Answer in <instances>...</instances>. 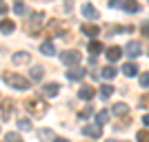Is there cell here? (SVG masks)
Here are the masks:
<instances>
[{"label":"cell","instance_id":"6da1fadb","mask_svg":"<svg viewBox=\"0 0 149 142\" xmlns=\"http://www.w3.org/2000/svg\"><path fill=\"white\" fill-rule=\"evenodd\" d=\"M2 80H5L9 87L18 89V91L29 89V80H27V78H22L20 73H13V71H5V73H2Z\"/></svg>","mask_w":149,"mask_h":142},{"label":"cell","instance_id":"7a4b0ae2","mask_svg":"<svg viewBox=\"0 0 149 142\" xmlns=\"http://www.w3.org/2000/svg\"><path fill=\"white\" fill-rule=\"evenodd\" d=\"M25 107H27V111H29L33 118H42L45 113H47V102L40 100V98H27Z\"/></svg>","mask_w":149,"mask_h":142},{"label":"cell","instance_id":"3957f363","mask_svg":"<svg viewBox=\"0 0 149 142\" xmlns=\"http://www.w3.org/2000/svg\"><path fill=\"white\" fill-rule=\"evenodd\" d=\"M60 60L65 62L67 67H76V64L82 60V53H80V51H76V49H67V51H62V53H60Z\"/></svg>","mask_w":149,"mask_h":142},{"label":"cell","instance_id":"277c9868","mask_svg":"<svg viewBox=\"0 0 149 142\" xmlns=\"http://www.w3.org/2000/svg\"><path fill=\"white\" fill-rule=\"evenodd\" d=\"M45 22V13L42 11H36V13H31V18L27 20V31H38L40 29V25Z\"/></svg>","mask_w":149,"mask_h":142},{"label":"cell","instance_id":"5b68a950","mask_svg":"<svg viewBox=\"0 0 149 142\" xmlns=\"http://www.w3.org/2000/svg\"><path fill=\"white\" fill-rule=\"evenodd\" d=\"M82 133H85L87 138L98 140V138L102 136V127H100V124H85V127H82Z\"/></svg>","mask_w":149,"mask_h":142},{"label":"cell","instance_id":"8992f818","mask_svg":"<svg viewBox=\"0 0 149 142\" xmlns=\"http://www.w3.org/2000/svg\"><path fill=\"white\" fill-rule=\"evenodd\" d=\"M140 51H143V47H140V42H136V40L127 42V47H125V53H127L129 58H136V56H140Z\"/></svg>","mask_w":149,"mask_h":142},{"label":"cell","instance_id":"52a82bcc","mask_svg":"<svg viewBox=\"0 0 149 142\" xmlns=\"http://www.w3.org/2000/svg\"><path fill=\"white\" fill-rule=\"evenodd\" d=\"M11 109H13V100L11 98H5V100H2V107H0L2 120H9V118H11Z\"/></svg>","mask_w":149,"mask_h":142},{"label":"cell","instance_id":"ba28073f","mask_svg":"<svg viewBox=\"0 0 149 142\" xmlns=\"http://www.w3.org/2000/svg\"><path fill=\"white\" fill-rule=\"evenodd\" d=\"M58 91H60V85H58V82H49V85L42 87V93L47 96V98H56Z\"/></svg>","mask_w":149,"mask_h":142},{"label":"cell","instance_id":"9c48e42d","mask_svg":"<svg viewBox=\"0 0 149 142\" xmlns=\"http://www.w3.org/2000/svg\"><path fill=\"white\" fill-rule=\"evenodd\" d=\"M85 78V69H80V67H71L67 71V80H82Z\"/></svg>","mask_w":149,"mask_h":142},{"label":"cell","instance_id":"30bf717a","mask_svg":"<svg viewBox=\"0 0 149 142\" xmlns=\"http://www.w3.org/2000/svg\"><path fill=\"white\" fill-rule=\"evenodd\" d=\"M82 16H85V18H89V20H96V18H98V9L87 2V5H82Z\"/></svg>","mask_w":149,"mask_h":142},{"label":"cell","instance_id":"8fae6325","mask_svg":"<svg viewBox=\"0 0 149 142\" xmlns=\"http://www.w3.org/2000/svg\"><path fill=\"white\" fill-rule=\"evenodd\" d=\"M93 96H96V91H93V87H89V85L80 87V91H78V98L80 100H91Z\"/></svg>","mask_w":149,"mask_h":142},{"label":"cell","instance_id":"7c38bea8","mask_svg":"<svg viewBox=\"0 0 149 142\" xmlns=\"http://www.w3.org/2000/svg\"><path fill=\"white\" fill-rule=\"evenodd\" d=\"M40 53H42V56H54V53H56L54 42H51V40H45V42L40 44Z\"/></svg>","mask_w":149,"mask_h":142},{"label":"cell","instance_id":"4fadbf2b","mask_svg":"<svg viewBox=\"0 0 149 142\" xmlns=\"http://www.w3.org/2000/svg\"><path fill=\"white\" fill-rule=\"evenodd\" d=\"M123 9L129 13H136L138 9H140V2L138 0H123Z\"/></svg>","mask_w":149,"mask_h":142},{"label":"cell","instance_id":"5bb4252c","mask_svg":"<svg viewBox=\"0 0 149 142\" xmlns=\"http://www.w3.org/2000/svg\"><path fill=\"white\" fill-rule=\"evenodd\" d=\"M87 51H89V53H93V56H96V53H102V51H105V44L98 42V40H91L89 47H87Z\"/></svg>","mask_w":149,"mask_h":142},{"label":"cell","instance_id":"9a60e30c","mask_svg":"<svg viewBox=\"0 0 149 142\" xmlns=\"http://www.w3.org/2000/svg\"><path fill=\"white\" fill-rule=\"evenodd\" d=\"M105 53H107V58H109L111 62H116L120 56H123V49H120V47H109V49H107Z\"/></svg>","mask_w":149,"mask_h":142},{"label":"cell","instance_id":"2e32d148","mask_svg":"<svg viewBox=\"0 0 149 142\" xmlns=\"http://www.w3.org/2000/svg\"><path fill=\"white\" fill-rule=\"evenodd\" d=\"M127 113H129V107L125 105V102H116V105H113V116L123 118V116H127Z\"/></svg>","mask_w":149,"mask_h":142},{"label":"cell","instance_id":"e0dca14e","mask_svg":"<svg viewBox=\"0 0 149 142\" xmlns=\"http://www.w3.org/2000/svg\"><path fill=\"white\" fill-rule=\"evenodd\" d=\"M82 33H85V36H89V38H93V36H98V33H100V27L87 25V22H85V25H82Z\"/></svg>","mask_w":149,"mask_h":142},{"label":"cell","instance_id":"ac0fdd59","mask_svg":"<svg viewBox=\"0 0 149 142\" xmlns=\"http://www.w3.org/2000/svg\"><path fill=\"white\" fill-rule=\"evenodd\" d=\"M13 29H16V25H13V20H9V18L0 20V31H2V33H11Z\"/></svg>","mask_w":149,"mask_h":142},{"label":"cell","instance_id":"d6986e66","mask_svg":"<svg viewBox=\"0 0 149 142\" xmlns=\"http://www.w3.org/2000/svg\"><path fill=\"white\" fill-rule=\"evenodd\" d=\"M123 73L129 76V78H134V76L138 73V67L134 64V62H127V64H123Z\"/></svg>","mask_w":149,"mask_h":142},{"label":"cell","instance_id":"ffe728a7","mask_svg":"<svg viewBox=\"0 0 149 142\" xmlns=\"http://www.w3.org/2000/svg\"><path fill=\"white\" fill-rule=\"evenodd\" d=\"M38 138H40L42 142H51V140H56L54 131H49V129H40V131H38Z\"/></svg>","mask_w":149,"mask_h":142},{"label":"cell","instance_id":"44dd1931","mask_svg":"<svg viewBox=\"0 0 149 142\" xmlns=\"http://www.w3.org/2000/svg\"><path fill=\"white\" fill-rule=\"evenodd\" d=\"M42 76H45V69L40 67V64H36V67L31 69V80L38 82V80H42Z\"/></svg>","mask_w":149,"mask_h":142},{"label":"cell","instance_id":"7402d4cb","mask_svg":"<svg viewBox=\"0 0 149 142\" xmlns=\"http://www.w3.org/2000/svg\"><path fill=\"white\" fill-rule=\"evenodd\" d=\"M113 91H116V89H113L111 85H102V87H100V98H102V100L111 98V96H113Z\"/></svg>","mask_w":149,"mask_h":142},{"label":"cell","instance_id":"603a6c76","mask_svg":"<svg viewBox=\"0 0 149 142\" xmlns=\"http://www.w3.org/2000/svg\"><path fill=\"white\" fill-rule=\"evenodd\" d=\"M16 64H25V62H29V53H25V51H18V53H13L11 58Z\"/></svg>","mask_w":149,"mask_h":142},{"label":"cell","instance_id":"cb8c5ba5","mask_svg":"<svg viewBox=\"0 0 149 142\" xmlns=\"http://www.w3.org/2000/svg\"><path fill=\"white\" fill-rule=\"evenodd\" d=\"M107 120H109V111H105V109H102V111L96 113V124H100V127H102V124H107Z\"/></svg>","mask_w":149,"mask_h":142},{"label":"cell","instance_id":"d4e9b609","mask_svg":"<svg viewBox=\"0 0 149 142\" xmlns=\"http://www.w3.org/2000/svg\"><path fill=\"white\" fill-rule=\"evenodd\" d=\"M116 73H118V71H116L113 67H105V69H102V78H107V80H111Z\"/></svg>","mask_w":149,"mask_h":142},{"label":"cell","instance_id":"484cf974","mask_svg":"<svg viewBox=\"0 0 149 142\" xmlns=\"http://www.w3.org/2000/svg\"><path fill=\"white\" fill-rule=\"evenodd\" d=\"M5 140H7V142H22V138H20L16 131H9V133L5 136Z\"/></svg>","mask_w":149,"mask_h":142},{"label":"cell","instance_id":"4316f807","mask_svg":"<svg viewBox=\"0 0 149 142\" xmlns=\"http://www.w3.org/2000/svg\"><path fill=\"white\" fill-rule=\"evenodd\" d=\"M18 129L20 131H29L31 129V122L27 120V118H22V120H18Z\"/></svg>","mask_w":149,"mask_h":142},{"label":"cell","instance_id":"83f0119b","mask_svg":"<svg viewBox=\"0 0 149 142\" xmlns=\"http://www.w3.org/2000/svg\"><path fill=\"white\" fill-rule=\"evenodd\" d=\"M136 140H138V142H149V131H147V129H143V131H138V136H136Z\"/></svg>","mask_w":149,"mask_h":142},{"label":"cell","instance_id":"f1b7e54d","mask_svg":"<svg viewBox=\"0 0 149 142\" xmlns=\"http://www.w3.org/2000/svg\"><path fill=\"white\" fill-rule=\"evenodd\" d=\"M140 87H143V89H149V71L147 73H140Z\"/></svg>","mask_w":149,"mask_h":142},{"label":"cell","instance_id":"f546056e","mask_svg":"<svg viewBox=\"0 0 149 142\" xmlns=\"http://www.w3.org/2000/svg\"><path fill=\"white\" fill-rule=\"evenodd\" d=\"M13 11L18 13V16H22V13H25V5H22V2H16V5H13Z\"/></svg>","mask_w":149,"mask_h":142},{"label":"cell","instance_id":"4dcf8cb0","mask_svg":"<svg viewBox=\"0 0 149 142\" xmlns=\"http://www.w3.org/2000/svg\"><path fill=\"white\" fill-rule=\"evenodd\" d=\"M140 107H145V109H149V93H145V96H140Z\"/></svg>","mask_w":149,"mask_h":142},{"label":"cell","instance_id":"1f68e13d","mask_svg":"<svg viewBox=\"0 0 149 142\" xmlns=\"http://www.w3.org/2000/svg\"><path fill=\"white\" fill-rule=\"evenodd\" d=\"M5 13H7V2L0 0V16H5Z\"/></svg>","mask_w":149,"mask_h":142},{"label":"cell","instance_id":"d6a6232c","mask_svg":"<svg viewBox=\"0 0 149 142\" xmlns=\"http://www.w3.org/2000/svg\"><path fill=\"white\" fill-rule=\"evenodd\" d=\"M91 113H93V109H91V107H87V109H85V111H80V116L85 118V116H91Z\"/></svg>","mask_w":149,"mask_h":142},{"label":"cell","instance_id":"836d02e7","mask_svg":"<svg viewBox=\"0 0 149 142\" xmlns=\"http://www.w3.org/2000/svg\"><path fill=\"white\" fill-rule=\"evenodd\" d=\"M109 7H123V2H120V0H111V2H109Z\"/></svg>","mask_w":149,"mask_h":142},{"label":"cell","instance_id":"e575fe53","mask_svg":"<svg viewBox=\"0 0 149 142\" xmlns=\"http://www.w3.org/2000/svg\"><path fill=\"white\" fill-rule=\"evenodd\" d=\"M143 33H145V36H149V22H145V25H143Z\"/></svg>","mask_w":149,"mask_h":142},{"label":"cell","instance_id":"d590c367","mask_svg":"<svg viewBox=\"0 0 149 142\" xmlns=\"http://www.w3.org/2000/svg\"><path fill=\"white\" fill-rule=\"evenodd\" d=\"M54 142H69V140H67V138H56Z\"/></svg>","mask_w":149,"mask_h":142},{"label":"cell","instance_id":"8d00e7d4","mask_svg":"<svg viewBox=\"0 0 149 142\" xmlns=\"http://www.w3.org/2000/svg\"><path fill=\"white\" fill-rule=\"evenodd\" d=\"M143 122H145V124H147V127H149V113H147V116L143 118Z\"/></svg>","mask_w":149,"mask_h":142},{"label":"cell","instance_id":"74e56055","mask_svg":"<svg viewBox=\"0 0 149 142\" xmlns=\"http://www.w3.org/2000/svg\"><path fill=\"white\" fill-rule=\"evenodd\" d=\"M107 142H116V140H107Z\"/></svg>","mask_w":149,"mask_h":142}]
</instances>
